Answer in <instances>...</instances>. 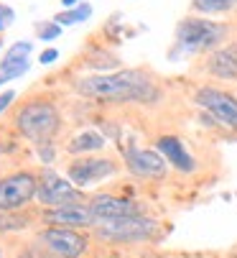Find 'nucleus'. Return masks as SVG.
<instances>
[{"label":"nucleus","instance_id":"6ab92c4d","mask_svg":"<svg viewBox=\"0 0 237 258\" xmlns=\"http://www.w3.org/2000/svg\"><path fill=\"white\" fill-rule=\"evenodd\" d=\"M36 36L41 41H54L61 36V26L54 21H41V23H36Z\"/></svg>","mask_w":237,"mask_h":258},{"label":"nucleus","instance_id":"0eeeda50","mask_svg":"<svg viewBox=\"0 0 237 258\" xmlns=\"http://www.w3.org/2000/svg\"><path fill=\"white\" fill-rule=\"evenodd\" d=\"M38 243L56 258H79L87 250V238L71 228H46L38 233Z\"/></svg>","mask_w":237,"mask_h":258},{"label":"nucleus","instance_id":"39448f33","mask_svg":"<svg viewBox=\"0 0 237 258\" xmlns=\"http://www.w3.org/2000/svg\"><path fill=\"white\" fill-rule=\"evenodd\" d=\"M38 192V179L31 171H16L0 179V212H18Z\"/></svg>","mask_w":237,"mask_h":258},{"label":"nucleus","instance_id":"393cba45","mask_svg":"<svg viewBox=\"0 0 237 258\" xmlns=\"http://www.w3.org/2000/svg\"><path fill=\"white\" fill-rule=\"evenodd\" d=\"M61 6L69 11V8H76V6H82V0H61Z\"/></svg>","mask_w":237,"mask_h":258},{"label":"nucleus","instance_id":"dca6fc26","mask_svg":"<svg viewBox=\"0 0 237 258\" xmlns=\"http://www.w3.org/2000/svg\"><path fill=\"white\" fill-rule=\"evenodd\" d=\"M31 51H33V44H31V41H16V44L3 54V59H0V69H11V67H18V64L28 61Z\"/></svg>","mask_w":237,"mask_h":258},{"label":"nucleus","instance_id":"b1692460","mask_svg":"<svg viewBox=\"0 0 237 258\" xmlns=\"http://www.w3.org/2000/svg\"><path fill=\"white\" fill-rule=\"evenodd\" d=\"M16 100V92L13 90H8V92H3V95H0V113H6V110H8V105Z\"/></svg>","mask_w":237,"mask_h":258},{"label":"nucleus","instance_id":"1a4fd4ad","mask_svg":"<svg viewBox=\"0 0 237 258\" xmlns=\"http://www.w3.org/2000/svg\"><path fill=\"white\" fill-rule=\"evenodd\" d=\"M196 105H202L209 115H214L222 125L237 131V97L229 92H222L217 87H202L194 95Z\"/></svg>","mask_w":237,"mask_h":258},{"label":"nucleus","instance_id":"423d86ee","mask_svg":"<svg viewBox=\"0 0 237 258\" xmlns=\"http://www.w3.org/2000/svg\"><path fill=\"white\" fill-rule=\"evenodd\" d=\"M36 200L46 207H64V205H79L82 202V189H76L71 181L61 179V174L46 169L38 179V192Z\"/></svg>","mask_w":237,"mask_h":258},{"label":"nucleus","instance_id":"412c9836","mask_svg":"<svg viewBox=\"0 0 237 258\" xmlns=\"http://www.w3.org/2000/svg\"><path fill=\"white\" fill-rule=\"evenodd\" d=\"M13 21H16V11L8 3H0V33H3L8 26H13Z\"/></svg>","mask_w":237,"mask_h":258},{"label":"nucleus","instance_id":"9b49d317","mask_svg":"<svg viewBox=\"0 0 237 258\" xmlns=\"http://www.w3.org/2000/svg\"><path fill=\"white\" fill-rule=\"evenodd\" d=\"M125 164L135 176H148V179H161L166 174V161L158 151H148V149H135L128 146L125 149Z\"/></svg>","mask_w":237,"mask_h":258},{"label":"nucleus","instance_id":"9d476101","mask_svg":"<svg viewBox=\"0 0 237 258\" xmlns=\"http://www.w3.org/2000/svg\"><path fill=\"white\" fill-rule=\"evenodd\" d=\"M44 223H49V228H95L100 225L95 212L90 210V205H64V207H49L44 212Z\"/></svg>","mask_w":237,"mask_h":258},{"label":"nucleus","instance_id":"7ed1b4c3","mask_svg":"<svg viewBox=\"0 0 237 258\" xmlns=\"http://www.w3.org/2000/svg\"><path fill=\"white\" fill-rule=\"evenodd\" d=\"M227 36L224 23H214L207 18H184L176 26V49L174 54H196L219 46Z\"/></svg>","mask_w":237,"mask_h":258},{"label":"nucleus","instance_id":"5701e85b","mask_svg":"<svg viewBox=\"0 0 237 258\" xmlns=\"http://www.w3.org/2000/svg\"><path fill=\"white\" fill-rule=\"evenodd\" d=\"M56 59H59V51H56V49H44L41 56H38V61H41L44 67H46V64H54Z\"/></svg>","mask_w":237,"mask_h":258},{"label":"nucleus","instance_id":"4be33fe9","mask_svg":"<svg viewBox=\"0 0 237 258\" xmlns=\"http://www.w3.org/2000/svg\"><path fill=\"white\" fill-rule=\"evenodd\" d=\"M36 146H38V159H41L44 164H51L54 161V146H51V141L36 143Z\"/></svg>","mask_w":237,"mask_h":258},{"label":"nucleus","instance_id":"2eb2a0df","mask_svg":"<svg viewBox=\"0 0 237 258\" xmlns=\"http://www.w3.org/2000/svg\"><path fill=\"white\" fill-rule=\"evenodd\" d=\"M105 149V136L97 133V131H82V133H76L71 136V141L66 143V151L79 156V154H90V151H100Z\"/></svg>","mask_w":237,"mask_h":258},{"label":"nucleus","instance_id":"f3484780","mask_svg":"<svg viewBox=\"0 0 237 258\" xmlns=\"http://www.w3.org/2000/svg\"><path fill=\"white\" fill-rule=\"evenodd\" d=\"M90 16H92V6H90V3H82V6H76V8H69V11L56 13L51 21L64 28V26H74V23H85Z\"/></svg>","mask_w":237,"mask_h":258},{"label":"nucleus","instance_id":"f257e3e1","mask_svg":"<svg viewBox=\"0 0 237 258\" xmlns=\"http://www.w3.org/2000/svg\"><path fill=\"white\" fill-rule=\"evenodd\" d=\"M76 92L107 102H155L161 97V90L140 69H123L112 72V75L85 77L76 82Z\"/></svg>","mask_w":237,"mask_h":258},{"label":"nucleus","instance_id":"bb28decb","mask_svg":"<svg viewBox=\"0 0 237 258\" xmlns=\"http://www.w3.org/2000/svg\"><path fill=\"white\" fill-rule=\"evenodd\" d=\"M0 49H3V39H0Z\"/></svg>","mask_w":237,"mask_h":258},{"label":"nucleus","instance_id":"6e6552de","mask_svg":"<svg viewBox=\"0 0 237 258\" xmlns=\"http://www.w3.org/2000/svg\"><path fill=\"white\" fill-rule=\"evenodd\" d=\"M115 161L112 159H105V156H79L76 161L69 164L66 169V176L69 181L74 184L76 189H85L95 181H102L105 176H112L115 174Z\"/></svg>","mask_w":237,"mask_h":258},{"label":"nucleus","instance_id":"cd10ccee","mask_svg":"<svg viewBox=\"0 0 237 258\" xmlns=\"http://www.w3.org/2000/svg\"><path fill=\"white\" fill-rule=\"evenodd\" d=\"M0 258H3V253H0Z\"/></svg>","mask_w":237,"mask_h":258},{"label":"nucleus","instance_id":"f8f14e48","mask_svg":"<svg viewBox=\"0 0 237 258\" xmlns=\"http://www.w3.org/2000/svg\"><path fill=\"white\" fill-rule=\"evenodd\" d=\"M90 210L95 212L97 223H110V220H120V217H128V215H140L138 205L133 200H125V197H112V195H97L90 200Z\"/></svg>","mask_w":237,"mask_h":258},{"label":"nucleus","instance_id":"ddd939ff","mask_svg":"<svg viewBox=\"0 0 237 258\" xmlns=\"http://www.w3.org/2000/svg\"><path fill=\"white\" fill-rule=\"evenodd\" d=\"M155 149L169 164H174L179 171H194L196 169V161L194 156L184 149V143L176 138V136H161L155 141Z\"/></svg>","mask_w":237,"mask_h":258},{"label":"nucleus","instance_id":"aec40b11","mask_svg":"<svg viewBox=\"0 0 237 258\" xmlns=\"http://www.w3.org/2000/svg\"><path fill=\"white\" fill-rule=\"evenodd\" d=\"M28 225L26 217H13V212H0V233L6 230H23Z\"/></svg>","mask_w":237,"mask_h":258},{"label":"nucleus","instance_id":"a211bd4d","mask_svg":"<svg viewBox=\"0 0 237 258\" xmlns=\"http://www.w3.org/2000/svg\"><path fill=\"white\" fill-rule=\"evenodd\" d=\"M234 3L237 0H191V8L212 16V13H224V11L234 8Z\"/></svg>","mask_w":237,"mask_h":258},{"label":"nucleus","instance_id":"a878e982","mask_svg":"<svg viewBox=\"0 0 237 258\" xmlns=\"http://www.w3.org/2000/svg\"><path fill=\"white\" fill-rule=\"evenodd\" d=\"M8 82H11V80H8V77L3 75V72H0V87H3V85H8Z\"/></svg>","mask_w":237,"mask_h":258},{"label":"nucleus","instance_id":"f03ea898","mask_svg":"<svg viewBox=\"0 0 237 258\" xmlns=\"http://www.w3.org/2000/svg\"><path fill=\"white\" fill-rule=\"evenodd\" d=\"M16 125L28 141L44 143V141H51L56 131L61 128V115L54 102L31 100L16 113Z\"/></svg>","mask_w":237,"mask_h":258},{"label":"nucleus","instance_id":"20e7f679","mask_svg":"<svg viewBox=\"0 0 237 258\" xmlns=\"http://www.w3.org/2000/svg\"><path fill=\"white\" fill-rule=\"evenodd\" d=\"M158 233L155 220L143 217V215H128L120 220H110L102 223L97 235L102 240H115V243H140V240H150Z\"/></svg>","mask_w":237,"mask_h":258},{"label":"nucleus","instance_id":"4468645a","mask_svg":"<svg viewBox=\"0 0 237 258\" xmlns=\"http://www.w3.org/2000/svg\"><path fill=\"white\" fill-rule=\"evenodd\" d=\"M207 69L212 72L214 77H222V80H237V46L229 44V46L217 49V51L209 56Z\"/></svg>","mask_w":237,"mask_h":258}]
</instances>
